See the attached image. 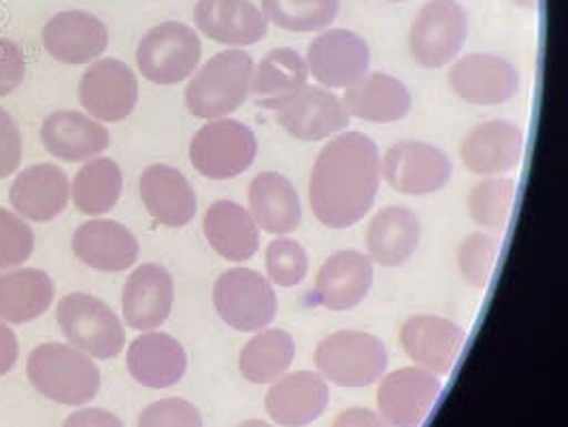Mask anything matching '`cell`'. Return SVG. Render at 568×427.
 <instances>
[{"mask_svg": "<svg viewBox=\"0 0 568 427\" xmlns=\"http://www.w3.org/2000/svg\"><path fill=\"white\" fill-rule=\"evenodd\" d=\"M71 247L81 264L101 273H124L134 266L141 253L136 236L113 220L81 224L73 234Z\"/></svg>", "mask_w": 568, "mask_h": 427, "instance_id": "22", "label": "cell"}, {"mask_svg": "<svg viewBox=\"0 0 568 427\" xmlns=\"http://www.w3.org/2000/svg\"><path fill=\"white\" fill-rule=\"evenodd\" d=\"M254 67L247 51L231 48L215 53L185 88L187 111L209 122L231 118L250 96Z\"/></svg>", "mask_w": 568, "mask_h": 427, "instance_id": "3", "label": "cell"}, {"mask_svg": "<svg viewBox=\"0 0 568 427\" xmlns=\"http://www.w3.org/2000/svg\"><path fill=\"white\" fill-rule=\"evenodd\" d=\"M468 28V13L460 2L428 0L409 30V53L422 69H443L465 48Z\"/></svg>", "mask_w": 568, "mask_h": 427, "instance_id": "8", "label": "cell"}, {"mask_svg": "<svg viewBox=\"0 0 568 427\" xmlns=\"http://www.w3.org/2000/svg\"><path fill=\"white\" fill-rule=\"evenodd\" d=\"M27 375L43 398L64 406H85L101 389V370L92 357L64 343H43L32 349Z\"/></svg>", "mask_w": 568, "mask_h": 427, "instance_id": "2", "label": "cell"}, {"mask_svg": "<svg viewBox=\"0 0 568 427\" xmlns=\"http://www.w3.org/2000/svg\"><path fill=\"white\" fill-rule=\"evenodd\" d=\"M454 166L445 151L424 141H400L382 160V176L405 196L437 194L452 181Z\"/></svg>", "mask_w": 568, "mask_h": 427, "instance_id": "11", "label": "cell"}, {"mask_svg": "<svg viewBox=\"0 0 568 427\" xmlns=\"http://www.w3.org/2000/svg\"><path fill=\"white\" fill-rule=\"evenodd\" d=\"M201 55L203 45L194 28L181 22H162L141 39L136 67L155 85H178L194 75Z\"/></svg>", "mask_w": 568, "mask_h": 427, "instance_id": "10", "label": "cell"}, {"mask_svg": "<svg viewBox=\"0 0 568 427\" xmlns=\"http://www.w3.org/2000/svg\"><path fill=\"white\" fill-rule=\"evenodd\" d=\"M55 285L37 268H18L0 275V319L22 326L52 306Z\"/></svg>", "mask_w": 568, "mask_h": 427, "instance_id": "32", "label": "cell"}, {"mask_svg": "<svg viewBox=\"0 0 568 427\" xmlns=\"http://www.w3.org/2000/svg\"><path fill=\"white\" fill-rule=\"evenodd\" d=\"M209 247L229 262H247L260 250V227L252 213L233 201L213 202L203 220Z\"/></svg>", "mask_w": 568, "mask_h": 427, "instance_id": "31", "label": "cell"}, {"mask_svg": "<svg viewBox=\"0 0 568 427\" xmlns=\"http://www.w3.org/2000/svg\"><path fill=\"white\" fill-rule=\"evenodd\" d=\"M190 164L211 181L243 175L258 155L254 130L236 120H211L190 141Z\"/></svg>", "mask_w": 568, "mask_h": 427, "instance_id": "6", "label": "cell"}, {"mask_svg": "<svg viewBox=\"0 0 568 427\" xmlns=\"http://www.w3.org/2000/svg\"><path fill=\"white\" fill-rule=\"evenodd\" d=\"M258 106L273 111L277 124L298 141L315 143L345 132L349 113L335 92L317 85H305L280 99H264Z\"/></svg>", "mask_w": 568, "mask_h": 427, "instance_id": "7", "label": "cell"}, {"mask_svg": "<svg viewBox=\"0 0 568 427\" xmlns=\"http://www.w3.org/2000/svg\"><path fill=\"white\" fill-rule=\"evenodd\" d=\"M373 287V262L356 250L336 252L322 264L315 277V298L335 313L352 311Z\"/></svg>", "mask_w": 568, "mask_h": 427, "instance_id": "23", "label": "cell"}, {"mask_svg": "<svg viewBox=\"0 0 568 427\" xmlns=\"http://www.w3.org/2000/svg\"><path fill=\"white\" fill-rule=\"evenodd\" d=\"M447 83L460 101L496 106L519 92V73L511 62L494 53H466L449 69Z\"/></svg>", "mask_w": 568, "mask_h": 427, "instance_id": "15", "label": "cell"}, {"mask_svg": "<svg viewBox=\"0 0 568 427\" xmlns=\"http://www.w3.org/2000/svg\"><path fill=\"white\" fill-rule=\"evenodd\" d=\"M79 102L99 122L118 124L126 120L139 102L134 71L118 58L92 62L79 81Z\"/></svg>", "mask_w": 568, "mask_h": 427, "instance_id": "12", "label": "cell"}, {"mask_svg": "<svg viewBox=\"0 0 568 427\" xmlns=\"http://www.w3.org/2000/svg\"><path fill=\"white\" fill-rule=\"evenodd\" d=\"M20 345L13 329L0 319V377L9 375L18 362Z\"/></svg>", "mask_w": 568, "mask_h": 427, "instance_id": "46", "label": "cell"}, {"mask_svg": "<svg viewBox=\"0 0 568 427\" xmlns=\"http://www.w3.org/2000/svg\"><path fill=\"white\" fill-rule=\"evenodd\" d=\"M250 213L262 232L287 236L303 222V206L296 187L282 173H260L250 185Z\"/></svg>", "mask_w": 568, "mask_h": 427, "instance_id": "30", "label": "cell"}, {"mask_svg": "<svg viewBox=\"0 0 568 427\" xmlns=\"http://www.w3.org/2000/svg\"><path fill=\"white\" fill-rule=\"evenodd\" d=\"M382 155L377 143L362 132L333 136L313 164L311 211L322 226L345 230L362 222L377 201Z\"/></svg>", "mask_w": 568, "mask_h": 427, "instance_id": "1", "label": "cell"}, {"mask_svg": "<svg viewBox=\"0 0 568 427\" xmlns=\"http://www.w3.org/2000/svg\"><path fill=\"white\" fill-rule=\"evenodd\" d=\"M126 366L139 385L169 389L185 377L187 355L175 336L150 329L130 343Z\"/></svg>", "mask_w": 568, "mask_h": 427, "instance_id": "25", "label": "cell"}, {"mask_svg": "<svg viewBox=\"0 0 568 427\" xmlns=\"http://www.w3.org/2000/svg\"><path fill=\"white\" fill-rule=\"evenodd\" d=\"M194 24L211 41L241 50L268 34V20L252 0H199Z\"/></svg>", "mask_w": 568, "mask_h": 427, "instance_id": "17", "label": "cell"}, {"mask_svg": "<svg viewBox=\"0 0 568 427\" xmlns=\"http://www.w3.org/2000/svg\"><path fill=\"white\" fill-rule=\"evenodd\" d=\"M136 427H203V415L185 398H164L143 408Z\"/></svg>", "mask_w": 568, "mask_h": 427, "instance_id": "41", "label": "cell"}, {"mask_svg": "<svg viewBox=\"0 0 568 427\" xmlns=\"http://www.w3.org/2000/svg\"><path fill=\"white\" fill-rule=\"evenodd\" d=\"M465 343V327L439 315H414L400 327V345L407 357L437 377L454 370Z\"/></svg>", "mask_w": 568, "mask_h": 427, "instance_id": "16", "label": "cell"}, {"mask_svg": "<svg viewBox=\"0 0 568 427\" xmlns=\"http://www.w3.org/2000/svg\"><path fill=\"white\" fill-rule=\"evenodd\" d=\"M124 190V175L118 162L109 157H92L78 171L71 185L73 204L79 213L99 217L120 202Z\"/></svg>", "mask_w": 568, "mask_h": 427, "instance_id": "34", "label": "cell"}, {"mask_svg": "<svg viewBox=\"0 0 568 427\" xmlns=\"http://www.w3.org/2000/svg\"><path fill=\"white\" fill-rule=\"evenodd\" d=\"M27 77V55L24 50L11 41L0 39V99L13 94Z\"/></svg>", "mask_w": 568, "mask_h": 427, "instance_id": "42", "label": "cell"}, {"mask_svg": "<svg viewBox=\"0 0 568 427\" xmlns=\"http://www.w3.org/2000/svg\"><path fill=\"white\" fill-rule=\"evenodd\" d=\"M139 190L148 213L162 226H187L199 211V199L192 183L175 166H148L139 179Z\"/></svg>", "mask_w": 568, "mask_h": 427, "instance_id": "24", "label": "cell"}, {"mask_svg": "<svg viewBox=\"0 0 568 427\" xmlns=\"http://www.w3.org/2000/svg\"><path fill=\"white\" fill-rule=\"evenodd\" d=\"M307 81L310 69L305 58L292 48H277L268 51L260 60L258 67H254L250 94H254L258 101L280 99L305 88Z\"/></svg>", "mask_w": 568, "mask_h": 427, "instance_id": "35", "label": "cell"}, {"mask_svg": "<svg viewBox=\"0 0 568 427\" xmlns=\"http://www.w3.org/2000/svg\"><path fill=\"white\" fill-rule=\"evenodd\" d=\"M62 427H124V424L104 408H79L64 419Z\"/></svg>", "mask_w": 568, "mask_h": 427, "instance_id": "44", "label": "cell"}, {"mask_svg": "<svg viewBox=\"0 0 568 427\" xmlns=\"http://www.w3.org/2000/svg\"><path fill=\"white\" fill-rule=\"evenodd\" d=\"M443 392L437 375L409 366L389 373L377 389L379 415L392 427H422Z\"/></svg>", "mask_w": 568, "mask_h": 427, "instance_id": "14", "label": "cell"}, {"mask_svg": "<svg viewBox=\"0 0 568 427\" xmlns=\"http://www.w3.org/2000/svg\"><path fill=\"white\" fill-rule=\"evenodd\" d=\"M516 181L505 176H490L477 183L468 196L470 220L490 234L505 232L516 201Z\"/></svg>", "mask_w": 568, "mask_h": 427, "instance_id": "36", "label": "cell"}, {"mask_svg": "<svg viewBox=\"0 0 568 427\" xmlns=\"http://www.w3.org/2000/svg\"><path fill=\"white\" fill-rule=\"evenodd\" d=\"M521 153L524 130L505 120H490L470 128L460 145V160L466 171L479 176L511 173L521 162Z\"/></svg>", "mask_w": 568, "mask_h": 427, "instance_id": "18", "label": "cell"}, {"mask_svg": "<svg viewBox=\"0 0 568 427\" xmlns=\"http://www.w3.org/2000/svg\"><path fill=\"white\" fill-rule=\"evenodd\" d=\"M69 176L53 164H34L16 176L9 201L20 217L45 224L55 220L69 204Z\"/></svg>", "mask_w": 568, "mask_h": 427, "instance_id": "26", "label": "cell"}, {"mask_svg": "<svg viewBox=\"0 0 568 427\" xmlns=\"http://www.w3.org/2000/svg\"><path fill=\"white\" fill-rule=\"evenodd\" d=\"M175 304V281L160 264H143L130 273L122 292L124 322L132 329L150 332L162 326Z\"/></svg>", "mask_w": 568, "mask_h": 427, "instance_id": "20", "label": "cell"}, {"mask_svg": "<svg viewBox=\"0 0 568 427\" xmlns=\"http://www.w3.org/2000/svg\"><path fill=\"white\" fill-rule=\"evenodd\" d=\"M55 322L62 336L88 357L113 359L126 345V329L106 302L73 292L55 306Z\"/></svg>", "mask_w": 568, "mask_h": 427, "instance_id": "4", "label": "cell"}, {"mask_svg": "<svg viewBox=\"0 0 568 427\" xmlns=\"http://www.w3.org/2000/svg\"><path fill=\"white\" fill-rule=\"evenodd\" d=\"M341 0H262V13L287 32L326 30L338 16Z\"/></svg>", "mask_w": 568, "mask_h": 427, "instance_id": "37", "label": "cell"}, {"mask_svg": "<svg viewBox=\"0 0 568 427\" xmlns=\"http://www.w3.org/2000/svg\"><path fill=\"white\" fill-rule=\"evenodd\" d=\"M43 148L64 162H88L111 145V134L103 122L79 111H55L41 126Z\"/></svg>", "mask_w": 568, "mask_h": 427, "instance_id": "28", "label": "cell"}, {"mask_svg": "<svg viewBox=\"0 0 568 427\" xmlns=\"http://www.w3.org/2000/svg\"><path fill=\"white\" fill-rule=\"evenodd\" d=\"M422 238L419 217L405 206L382 209L366 232L371 262L384 268H398L414 257Z\"/></svg>", "mask_w": 568, "mask_h": 427, "instance_id": "29", "label": "cell"}, {"mask_svg": "<svg viewBox=\"0 0 568 427\" xmlns=\"http://www.w3.org/2000/svg\"><path fill=\"white\" fill-rule=\"evenodd\" d=\"M517 7H524V9H537L539 7V0H511Z\"/></svg>", "mask_w": 568, "mask_h": 427, "instance_id": "47", "label": "cell"}, {"mask_svg": "<svg viewBox=\"0 0 568 427\" xmlns=\"http://www.w3.org/2000/svg\"><path fill=\"white\" fill-rule=\"evenodd\" d=\"M349 118H358L371 124H394L407 118L412 111V92L409 88L386 73H366L356 83L345 88L341 99Z\"/></svg>", "mask_w": 568, "mask_h": 427, "instance_id": "27", "label": "cell"}, {"mask_svg": "<svg viewBox=\"0 0 568 427\" xmlns=\"http://www.w3.org/2000/svg\"><path fill=\"white\" fill-rule=\"evenodd\" d=\"M239 427H273L268 426L266 421H260V419H250V421H245V424H241Z\"/></svg>", "mask_w": 568, "mask_h": 427, "instance_id": "48", "label": "cell"}, {"mask_svg": "<svg viewBox=\"0 0 568 427\" xmlns=\"http://www.w3.org/2000/svg\"><path fill=\"white\" fill-rule=\"evenodd\" d=\"M333 427H392L388 421L371 408H347L335 419Z\"/></svg>", "mask_w": 568, "mask_h": 427, "instance_id": "45", "label": "cell"}, {"mask_svg": "<svg viewBox=\"0 0 568 427\" xmlns=\"http://www.w3.org/2000/svg\"><path fill=\"white\" fill-rule=\"evenodd\" d=\"M43 48L62 64H90L97 62L109 45L106 26L85 11L55 13L41 32Z\"/></svg>", "mask_w": 568, "mask_h": 427, "instance_id": "21", "label": "cell"}, {"mask_svg": "<svg viewBox=\"0 0 568 427\" xmlns=\"http://www.w3.org/2000/svg\"><path fill=\"white\" fill-rule=\"evenodd\" d=\"M22 164V134L9 111L0 106V179L13 175Z\"/></svg>", "mask_w": 568, "mask_h": 427, "instance_id": "43", "label": "cell"}, {"mask_svg": "<svg viewBox=\"0 0 568 427\" xmlns=\"http://www.w3.org/2000/svg\"><path fill=\"white\" fill-rule=\"evenodd\" d=\"M266 273L277 287H296L310 273V255L294 238H275L266 247Z\"/></svg>", "mask_w": 568, "mask_h": 427, "instance_id": "39", "label": "cell"}, {"mask_svg": "<svg viewBox=\"0 0 568 427\" xmlns=\"http://www.w3.org/2000/svg\"><path fill=\"white\" fill-rule=\"evenodd\" d=\"M317 373L338 387H368L386 375V345L361 329H338L315 349Z\"/></svg>", "mask_w": 568, "mask_h": 427, "instance_id": "5", "label": "cell"}, {"mask_svg": "<svg viewBox=\"0 0 568 427\" xmlns=\"http://www.w3.org/2000/svg\"><path fill=\"white\" fill-rule=\"evenodd\" d=\"M213 306L224 324L252 334L277 317V294L271 281L252 268H231L213 285Z\"/></svg>", "mask_w": 568, "mask_h": 427, "instance_id": "9", "label": "cell"}, {"mask_svg": "<svg viewBox=\"0 0 568 427\" xmlns=\"http://www.w3.org/2000/svg\"><path fill=\"white\" fill-rule=\"evenodd\" d=\"M296 355V343L285 329H260L241 349L239 370L254 385H271L284 377Z\"/></svg>", "mask_w": 568, "mask_h": 427, "instance_id": "33", "label": "cell"}, {"mask_svg": "<svg viewBox=\"0 0 568 427\" xmlns=\"http://www.w3.org/2000/svg\"><path fill=\"white\" fill-rule=\"evenodd\" d=\"M500 245V238L490 232H473L460 243L458 268L470 287L486 289L490 285Z\"/></svg>", "mask_w": 568, "mask_h": 427, "instance_id": "38", "label": "cell"}, {"mask_svg": "<svg viewBox=\"0 0 568 427\" xmlns=\"http://www.w3.org/2000/svg\"><path fill=\"white\" fill-rule=\"evenodd\" d=\"M34 252V234L20 215L0 206V271L24 264Z\"/></svg>", "mask_w": 568, "mask_h": 427, "instance_id": "40", "label": "cell"}, {"mask_svg": "<svg viewBox=\"0 0 568 427\" xmlns=\"http://www.w3.org/2000/svg\"><path fill=\"white\" fill-rule=\"evenodd\" d=\"M328 400V380L320 373L298 370L271 383L264 406L277 426L307 427L324 415Z\"/></svg>", "mask_w": 568, "mask_h": 427, "instance_id": "19", "label": "cell"}, {"mask_svg": "<svg viewBox=\"0 0 568 427\" xmlns=\"http://www.w3.org/2000/svg\"><path fill=\"white\" fill-rule=\"evenodd\" d=\"M386 2H407V0H386Z\"/></svg>", "mask_w": 568, "mask_h": 427, "instance_id": "49", "label": "cell"}, {"mask_svg": "<svg viewBox=\"0 0 568 427\" xmlns=\"http://www.w3.org/2000/svg\"><path fill=\"white\" fill-rule=\"evenodd\" d=\"M307 69L326 90H345L368 73L371 50L361 34L331 28L317 34L307 50Z\"/></svg>", "mask_w": 568, "mask_h": 427, "instance_id": "13", "label": "cell"}]
</instances>
